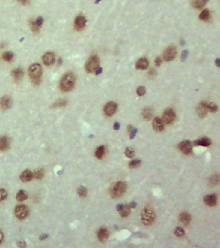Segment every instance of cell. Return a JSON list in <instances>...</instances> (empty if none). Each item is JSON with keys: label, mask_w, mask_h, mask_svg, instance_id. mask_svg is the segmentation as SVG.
<instances>
[{"label": "cell", "mask_w": 220, "mask_h": 248, "mask_svg": "<svg viewBox=\"0 0 220 248\" xmlns=\"http://www.w3.org/2000/svg\"><path fill=\"white\" fill-rule=\"evenodd\" d=\"M196 112L198 116L201 118H204L207 115L209 111L207 106V102H201L198 105Z\"/></svg>", "instance_id": "13"}, {"label": "cell", "mask_w": 220, "mask_h": 248, "mask_svg": "<svg viewBox=\"0 0 220 248\" xmlns=\"http://www.w3.org/2000/svg\"><path fill=\"white\" fill-rule=\"evenodd\" d=\"M179 220L181 223H183L184 225L188 226L190 224V222H191L192 217L191 215L187 212H183L180 215Z\"/></svg>", "instance_id": "21"}, {"label": "cell", "mask_w": 220, "mask_h": 248, "mask_svg": "<svg viewBox=\"0 0 220 248\" xmlns=\"http://www.w3.org/2000/svg\"><path fill=\"white\" fill-rule=\"evenodd\" d=\"M12 99L8 96H4L0 100V106L3 110L9 109L12 106Z\"/></svg>", "instance_id": "17"}, {"label": "cell", "mask_w": 220, "mask_h": 248, "mask_svg": "<svg viewBox=\"0 0 220 248\" xmlns=\"http://www.w3.org/2000/svg\"><path fill=\"white\" fill-rule=\"evenodd\" d=\"M41 237H43V238H41V239H45V238H46V237H47V236H46V235H43V236H41Z\"/></svg>", "instance_id": "52"}, {"label": "cell", "mask_w": 220, "mask_h": 248, "mask_svg": "<svg viewBox=\"0 0 220 248\" xmlns=\"http://www.w3.org/2000/svg\"><path fill=\"white\" fill-rule=\"evenodd\" d=\"M174 234L176 237H181L185 235V230L182 228H179V227H177L174 230Z\"/></svg>", "instance_id": "38"}, {"label": "cell", "mask_w": 220, "mask_h": 248, "mask_svg": "<svg viewBox=\"0 0 220 248\" xmlns=\"http://www.w3.org/2000/svg\"><path fill=\"white\" fill-rule=\"evenodd\" d=\"M55 61V54L52 52H46L43 56V62L46 66H51Z\"/></svg>", "instance_id": "14"}, {"label": "cell", "mask_w": 220, "mask_h": 248, "mask_svg": "<svg viewBox=\"0 0 220 248\" xmlns=\"http://www.w3.org/2000/svg\"><path fill=\"white\" fill-rule=\"evenodd\" d=\"M97 236H98L99 241L101 242H105L107 241L109 236V232L108 229L104 228V227L100 228L98 231V233H97Z\"/></svg>", "instance_id": "15"}, {"label": "cell", "mask_w": 220, "mask_h": 248, "mask_svg": "<svg viewBox=\"0 0 220 248\" xmlns=\"http://www.w3.org/2000/svg\"><path fill=\"white\" fill-rule=\"evenodd\" d=\"M209 0H193L192 1V6L197 10H200L204 8Z\"/></svg>", "instance_id": "24"}, {"label": "cell", "mask_w": 220, "mask_h": 248, "mask_svg": "<svg viewBox=\"0 0 220 248\" xmlns=\"http://www.w3.org/2000/svg\"><path fill=\"white\" fill-rule=\"evenodd\" d=\"M145 92H146V89H145V87L143 86L139 87L136 89V93L139 96H143L145 94Z\"/></svg>", "instance_id": "40"}, {"label": "cell", "mask_w": 220, "mask_h": 248, "mask_svg": "<svg viewBox=\"0 0 220 248\" xmlns=\"http://www.w3.org/2000/svg\"><path fill=\"white\" fill-rule=\"evenodd\" d=\"M210 18V12L209 11V9H207V8H205L204 10H203L200 16H199V18L200 19L202 20V21H204V22H207V21H208Z\"/></svg>", "instance_id": "29"}, {"label": "cell", "mask_w": 220, "mask_h": 248, "mask_svg": "<svg viewBox=\"0 0 220 248\" xmlns=\"http://www.w3.org/2000/svg\"><path fill=\"white\" fill-rule=\"evenodd\" d=\"M11 74L12 76V77H13L14 80L16 83H18L22 80V79L23 76V70L21 68H16L12 70Z\"/></svg>", "instance_id": "19"}, {"label": "cell", "mask_w": 220, "mask_h": 248, "mask_svg": "<svg viewBox=\"0 0 220 248\" xmlns=\"http://www.w3.org/2000/svg\"><path fill=\"white\" fill-rule=\"evenodd\" d=\"M33 177V173L32 172L29 170H25L22 173L20 176V179L22 180V181L24 182H28L31 181Z\"/></svg>", "instance_id": "25"}, {"label": "cell", "mask_w": 220, "mask_h": 248, "mask_svg": "<svg viewBox=\"0 0 220 248\" xmlns=\"http://www.w3.org/2000/svg\"><path fill=\"white\" fill-rule=\"evenodd\" d=\"M130 209L131 208L130 207L129 204H124L123 207L121 209V211H119L121 217L123 218L127 217L130 213Z\"/></svg>", "instance_id": "28"}, {"label": "cell", "mask_w": 220, "mask_h": 248, "mask_svg": "<svg viewBox=\"0 0 220 248\" xmlns=\"http://www.w3.org/2000/svg\"><path fill=\"white\" fill-rule=\"evenodd\" d=\"M152 127L157 132H161L164 129V123L159 117H156L152 122Z\"/></svg>", "instance_id": "18"}, {"label": "cell", "mask_w": 220, "mask_h": 248, "mask_svg": "<svg viewBox=\"0 0 220 248\" xmlns=\"http://www.w3.org/2000/svg\"><path fill=\"white\" fill-rule=\"evenodd\" d=\"M95 73H96L95 74H96V75L100 74L101 73H102V68H101V67H99L96 70Z\"/></svg>", "instance_id": "47"}, {"label": "cell", "mask_w": 220, "mask_h": 248, "mask_svg": "<svg viewBox=\"0 0 220 248\" xmlns=\"http://www.w3.org/2000/svg\"><path fill=\"white\" fill-rule=\"evenodd\" d=\"M67 101L64 99H60L57 100L56 102H54L52 106L51 107L53 109L55 108H58V107H63L67 106Z\"/></svg>", "instance_id": "30"}, {"label": "cell", "mask_w": 220, "mask_h": 248, "mask_svg": "<svg viewBox=\"0 0 220 248\" xmlns=\"http://www.w3.org/2000/svg\"><path fill=\"white\" fill-rule=\"evenodd\" d=\"M137 132H138V129H136V128H134V129H133L132 131H131V132L130 133V138L131 140H132L133 138L136 136V133H137Z\"/></svg>", "instance_id": "43"}, {"label": "cell", "mask_w": 220, "mask_h": 248, "mask_svg": "<svg viewBox=\"0 0 220 248\" xmlns=\"http://www.w3.org/2000/svg\"><path fill=\"white\" fill-rule=\"evenodd\" d=\"M123 205L124 204H118L117 205V208H116V209H117V210L118 211H121V209L123 208Z\"/></svg>", "instance_id": "49"}, {"label": "cell", "mask_w": 220, "mask_h": 248, "mask_svg": "<svg viewBox=\"0 0 220 248\" xmlns=\"http://www.w3.org/2000/svg\"><path fill=\"white\" fill-rule=\"evenodd\" d=\"M100 1H101V0H97V1H96L95 3H98Z\"/></svg>", "instance_id": "53"}, {"label": "cell", "mask_w": 220, "mask_h": 248, "mask_svg": "<svg viewBox=\"0 0 220 248\" xmlns=\"http://www.w3.org/2000/svg\"><path fill=\"white\" fill-rule=\"evenodd\" d=\"M177 54L176 47L174 45H171L168 47L163 52V57L165 61H172L176 58Z\"/></svg>", "instance_id": "7"}, {"label": "cell", "mask_w": 220, "mask_h": 248, "mask_svg": "<svg viewBox=\"0 0 220 248\" xmlns=\"http://www.w3.org/2000/svg\"><path fill=\"white\" fill-rule=\"evenodd\" d=\"M215 64L218 67H219L220 66V60L219 58H217L216 60L215 61Z\"/></svg>", "instance_id": "50"}, {"label": "cell", "mask_w": 220, "mask_h": 248, "mask_svg": "<svg viewBox=\"0 0 220 248\" xmlns=\"http://www.w3.org/2000/svg\"><path fill=\"white\" fill-rule=\"evenodd\" d=\"M134 150L131 148H126L125 151V154L126 155V157H128L129 158H132L134 156Z\"/></svg>", "instance_id": "39"}, {"label": "cell", "mask_w": 220, "mask_h": 248, "mask_svg": "<svg viewBox=\"0 0 220 248\" xmlns=\"http://www.w3.org/2000/svg\"><path fill=\"white\" fill-rule=\"evenodd\" d=\"M28 209L25 205H19L15 209V215L20 220H23L28 216Z\"/></svg>", "instance_id": "9"}, {"label": "cell", "mask_w": 220, "mask_h": 248, "mask_svg": "<svg viewBox=\"0 0 220 248\" xmlns=\"http://www.w3.org/2000/svg\"><path fill=\"white\" fill-rule=\"evenodd\" d=\"M27 197H28V195L27 194V193L25 192V191H23V190L19 191L18 193V194H17V195H16L17 200H18V201H20V202L25 200L27 199Z\"/></svg>", "instance_id": "32"}, {"label": "cell", "mask_w": 220, "mask_h": 248, "mask_svg": "<svg viewBox=\"0 0 220 248\" xmlns=\"http://www.w3.org/2000/svg\"><path fill=\"white\" fill-rule=\"evenodd\" d=\"M117 105L113 102H108L103 108V111L105 115H107L109 117L112 116L117 111Z\"/></svg>", "instance_id": "11"}, {"label": "cell", "mask_w": 220, "mask_h": 248, "mask_svg": "<svg viewBox=\"0 0 220 248\" xmlns=\"http://www.w3.org/2000/svg\"><path fill=\"white\" fill-rule=\"evenodd\" d=\"M126 188L127 186L124 182H117L111 187L110 190V195L113 199H118L124 195Z\"/></svg>", "instance_id": "3"}, {"label": "cell", "mask_w": 220, "mask_h": 248, "mask_svg": "<svg viewBox=\"0 0 220 248\" xmlns=\"http://www.w3.org/2000/svg\"><path fill=\"white\" fill-rule=\"evenodd\" d=\"M43 175H44V171L42 169H37L36 171H34V173L33 174V176H34L38 180H40L43 178Z\"/></svg>", "instance_id": "37"}, {"label": "cell", "mask_w": 220, "mask_h": 248, "mask_svg": "<svg viewBox=\"0 0 220 248\" xmlns=\"http://www.w3.org/2000/svg\"><path fill=\"white\" fill-rule=\"evenodd\" d=\"M13 57H14L13 54L9 51H7L5 52H4L2 56L3 60L5 61H8V62L11 61L12 60V59H13Z\"/></svg>", "instance_id": "33"}, {"label": "cell", "mask_w": 220, "mask_h": 248, "mask_svg": "<svg viewBox=\"0 0 220 248\" xmlns=\"http://www.w3.org/2000/svg\"><path fill=\"white\" fill-rule=\"evenodd\" d=\"M155 213L154 210L149 207H146L142 210L141 218L143 224L146 226L151 225L155 220Z\"/></svg>", "instance_id": "4"}, {"label": "cell", "mask_w": 220, "mask_h": 248, "mask_svg": "<svg viewBox=\"0 0 220 248\" xmlns=\"http://www.w3.org/2000/svg\"><path fill=\"white\" fill-rule=\"evenodd\" d=\"M141 115L143 119L145 120H150L152 118V111L149 107L143 109L141 112Z\"/></svg>", "instance_id": "27"}, {"label": "cell", "mask_w": 220, "mask_h": 248, "mask_svg": "<svg viewBox=\"0 0 220 248\" xmlns=\"http://www.w3.org/2000/svg\"><path fill=\"white\" fill-rule=\"evenodd\" d=\"M188 54H189L188 50H183V51L182 52V53H181V61L182 62H184L186 60V59H187V58L188 56Z\"/></svg>", "instance_id": "42"}, {"label": "cell", "mask_w": 220, "mask_h": 248, "mask_svg": "<svg viewBox=\"0 0 220 248\" xmlns=\"http://www.w3.org/2000/svg\"><path fill=\"white\" fill-rule=\"evenodd\" d=\"M114 130H118L120 128V123H118V122H116V123H114Z\"/></svg>", "instance_id": "46"}, {"label": "cell", "mask_w": 220, "mask_h": 248, "mask_svg": "<svg viewBox=\"0 0 220 248\" xmlns=\"http://www.w3.org/2000/svg\"><path fill=\"white\" fill-rule=\"evenodd\" d=\"M207 106L208 111L211 112H216L218 111V107L217 105H216L213 102H207Z\"/></svg>", "instance_id": "34"}, {"label": "cell", "mask_w": 220, "mask_h": 248, "mask_svg": "<svg viewBox=\"0 0 220 248\" xmlns=\"http://www.w3.org/2000/svg\"><path fill=\"white\" fill-rule=\"evenodd\" d=\"M10 146V140L6 136H0V151L7 150Z\"/></svg>", "instance_id": "22"}, {"label": "cell", "mask_w": 220, "mask_h": 248, "mask_svg": "<svg viewBox=\"0 0 220 248\" xmlns=\"http://www.w3.org/2000/svg\"><path fill=\"white\" fill-rule=\"evenodd\" d=\"M211 140L208 138L204 137L200 139L196 140L194 142V145L195 146H202V147H208L211 144Z\"/></svg>", "instance_id": "23"}, {"label": "cell", "mask_w": 220, "mask_h": 248, "mask_svg": "<svg viewBox=\"0 0 220 248\" xmlns=\"http://www.w3.org/2000/svg\"><path fill=\"white\" fill-rule=\"evenodd\" d=\"M149 61L145 58H142L139 59V60L136 62V68L139 70H145L147 69V67H149Z\"/></svg>", "instance_id": "20"}, {"label": "cell", "mask_w": 220, "mask_h": 248, "mask_svg": "<svg viewBox=\"0 0 220 248\" xmlns=\"http://www.w3.org/2000/svg\"><path fill=\"white\" fill-rule=\"evenodd\" d=\"M136 205H137L136 202H134V201L132 202H130V203L129 204V205H130V207L131 208H135L136 207Z\"/></svg>", "instance_id": "48"}, {"label": "cell", "mask_w": 220, "mask_h": 248, "mask_svg": "<svg viewBox=\"0 0 220 248\" xmlns=\"http://www.w3.org/2000/svg\"><path fill=\"white\" fill-rule=\"evenodd\" d=\"M43 23V18L42 17H38L35 20L30 21V28L34 33H37L40 31V28Z\"/></svg>", "instance_id": "12"}, {"label": "cell", "mask_w": 220, "mask_h": 248, "mask_svg": "<svg viewBox=\"0 0 220 248\" xmlns=\"http://www.w3.org/2000/svg\"><path fill=\"white\" fill-rule=\"evenodd\" d=\"M28 75L33 84L38 85L41 81L42 67L38 64H32L28 69Z\"/></svg>", "instance_id": "2"}, {"label": "cell", "mask_w": 220, "mask_h": 248, "mask_svg": "<svg viewBox=\"0 0 220 248\" xmlns=\"http://www.w3.org/2000/svg\"><path fill=\"white\" fill-rule=\"evenodd\" d=\"M3 240V233L0 231V243H1Z\"/></svg>", "instance_id": "51"}, {"label": "cell", "mask_w": 220, "mask_h": 248, "mask_svg": "<svg viewBox=\"0 0 220 248\" xmlns=\"http://www.w3.org/2000/svg\"><path fill=\"white\" fill-rule=\"evenodd\" d=\"M87 19L83 15H78L76 17L74 23L75 30L77 31H82L86 25Z\"/></svg>", "instance_id": "10"}, {"label": "cell", "mask_w": 220, "mask_h": 248, "mask_svg": "<svg viewBox=\"0 0 220 248\" xmlns=\"http://www.w3.org/2000/svg\"><path fill=\"white\" fill-rule=\"evenodd\" d=\"M176 117V115L175 111L171 108H168L163 113L162 121L164 124L169 125L175 120Z\"/></svg>", "instance_id": "6"}, {"label": "cell", "mask_w": 220, "mask_h": 248, "mask_svg": "<svg viewBox=\"0 0 220 248\" xmlns=\"http://www.w3.org/2000/svg\"><path fill=\"white\" fill-rule=\"evenodd\" d=\"M105 147L104 145H100L95 151V157L98 159H102L105 154Z\"/></svg>", "instance_id": "26"}, {"label": "cell", "mask_w": 220, "mask_h": 248, "mask_svg": "<svg viewBox=\"0 0 220 248\" xmlns=\"http://www.w3.org/2000/svg\"><path fill=\"white\" fill-rule=\"evenodd\" d=\"M141 160H133L130 161L129 163V166L131 169H134V168H136L138 167L139 166V165L141 164Z\"/></svg>", "instance_id": "36"}, {"label": "cell", "mask_w": 220, "mask_h": 248, "mask_svg": "<svg viewBox=\"0 0 220 248\" xmlns=\"http://www.w3.org/2000/svg\"><path fill=\"white\" fill-rule=\"evenodd\" d=\"M204 202L209 207H214L217 204L218 199L217 196L215 194L208 195L204 196Z\"/></svg>", "instance_id": "16"}, {"label": "cell", "mask_w": 220, "mask_h": 248, "mask_svg": "<svg viewBox=\"0 0 220 248\" xmlns=\"http://www.w3.org/2000/svg\"><path fill=\"white\" fill-rule=\"evenodd\" d=\"M78 194L80 197H82V198H85L87 195V190L86 187L83 186H81L78 188Z\"/></svg>", "instance_id": "35"}, {"label": "cell", "mask_w": 220, "mask_h": 248, "mask_svg": "<svg viewBox=\"0 0 220 248\" xmlns=\"http://www.w3.org/2000/svg\"><path fill=\"white\" fill-rule=\"evenodd\" d=\"M76 83V76L73 73H67L63 76L60 82V89L61 91L67 92L74 89Z\"/></svg>", "instance_id": "1"}, {"label": "cell", "mask_w": 220, "mask_h": 248, "mask_svg": "<svg viewBox=\"0 0 220 248\" xmlns=\"http://www.w3.org/2000/svg\"><path fill=\"white\" fill-rule=\"evenodd\" d=\"M162 59H161V58L159 56L156 57V58L155 59V65H156V66L159 67L161 65V64H162Z\"/></svg>", "instance_id": "44"}, {"label": "cell", "mask_w": 220, "mask_h": 248, "mask_svg": "<svg viewBox=\"0 0 220 248\" xmlns=\"http://www.w3.org/2000/svg\"><path fill=\"white\" fill-rule=\"evenodd\" d=\"M7 197V192L4 189H0V202L5 200Z\"/></svg>", "instance_id": "41"}, {"label": "cell", "mask_w": 220, "mask_h": 248, "mask_svg": "<svg viewBox=\"0 0 220 248\" xmlns=\"http://www.w3.org/2000/svg\"><path fill=\"white\" fill-rule=\"evenodd\" d=\"M18 1L23 5H28L31 3L30 0H18Z\"/></svg>", "instance_id": "45"}, {"label": "cell", "mask_w": 220, "mask_h": 248, "mask_svg": "<svg viewBox=\"0 0 220 248\" xmlns=\"http://www.w3.org/2000/svg\"><path fill=\"white\" fill-rule=\"evenodd\" d=\"M100 66V59L96 55L91 56L85 64V70L88 73H92L96 71Z\"/></svg>", "instance_id": "5"}, {"label": "cell", "mask_w": 220, "mask_h": 248, "mask_svg": "<svg viewBox=\"0 0 220 248\" xmlns=\"http://www.w3.org/2000/svg\"><path fill=\"white\" fill-rule=\"evenodd\" d=\"M219 176L218 175H213L211 177L209 178V185H210L211 186H217V185L219 184Z\"/></svg>", "instance_id": "31"}, {"label": "cell", "mask_w": 220, "mask_h": 248, "mask_svg": "<svg viewBox=\"0 0 220 248\" xmlns=\"http://www.w3.org/2000/svg\"><path fill=\"white\" fill-rule=\"evenodd\" d=\"M178 149L183 154L189 155L192 152V144L189 140H184L178 144Z\"/></svg>", "instance_id": "8"}]
</instances>
